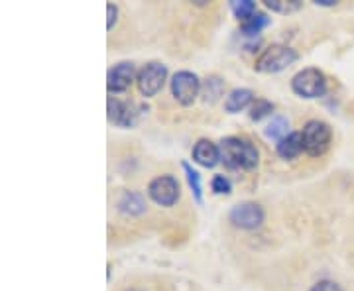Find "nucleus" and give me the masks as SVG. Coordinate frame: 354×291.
Masks as SVG:
<instances>
[{"label":"nucleus","mask_w":354,"mask_h":291,"mask_svg":"<svg viewBox=\"0 0 354 291\" xmlns=\"http://www.w3.org/2000/svg\"><path fill=\"white\" fill-rule=\"evenodd\" d=\"M193 160L203 167H215L221 160V150L211 140H199L193 148Z\"/></svg>","instance_id":"obj_11"},{"label":"nucleus","mask_w":354,"mask_h":291,"mask_svg":"<svg viewBox=\"0 0 354 291\" xmlns=\"http://www.w3.org/2000/svg\"><path fill=\"white\" fill-rule=\"evenodd\" d=\"M165 77H167V69L164 64H148L140 69L138 73V89L144 97H153L158 95L165 83Z\"/></svg>","instance_id":"obj_5"},{"label":"nucleus","mask_w":354,"mask_h":291,"mask_svg":"<svg viewBox=\"0 0 354 291\" xmlns=\"http://www.w3.org/2000/svg\"><path fill=\"white\" fill-rule=\"evenodd\" d=\"M274 113V104L270 101H266V99H256L252 102V106H250V118L252 120H262L266 116H270V114Z\"/></svg>","instance_id":"obj_18"},{"label":"nucleus","mask_w":354,"mask_h":291,"mask_svg":"<svg viewBox=\"0 0 354 291\" xmlns=\"http://www.w3.org/2000/svg\"><path fill=\"white\" fill-rule=\"evenodd\" d=\"M106 12H109V24H106V28L111 30L114 26V22H116V14H118V10H116V6L109 4V6H106Z\"/></svg>","instance_id":"obj_24"},{"label":"nucleus","mask_w":354,"mask_h":291,"mask_svg":"<svg viewBox=\"0 0 354 291\" xmlns=\"http://www.w3.org/2000/svg\"><path fill=\"white\" fill-rule=\"evenodd\" d=\"M183 169H185V173H187V181H189L191 189H193V193H195V199L201 203L203 189H201V178H199V173H197L189 164H183Z\"/></svg>","instance_id":"obj_20"},{"label":"nucleus","mask_w":354,"mask_h":291,"mask_svg":"<svg viewBox=\"0 0 354 291\" xmlns=\"http://www.w3.org/2000/svg\"><path fill=\"white\" fill-rule=\"evenodd\" d=\"M109 120L114 122L116 126H132L136 122V111L134 104L130 102H122L118 99H109Z\"/></svg>","instance_id":"obj_10"},{"label":"nucleus","mask_w":354,"mask_h":291,"mask_svg":"<svg viewBox=\"0 0 354 291\" xmlns=\"http://www.w3.org/2000/svg\"><path fill=\"white\" fill-rule=\"evenodd\" d=\"M301 138H304L305 152L309 156H321V153L327 152V148H329L333 130L323 120H309L304 126Z\"/></svg>","instance_id":"obj_3"},{"label":"nucleus","mask_w":354,"mask_h":291,"mask_svg":"<svg viewBox=\"0 0 354 291\" xmlns=\"http://www.w3.org/2000/svg\"><path fill=\"white\" fill-rule=\"evenodd\" d=\"M268 24H270L268 16H266V14L256 12L254 16H250L248 20L241 22V30L244 32V36H258Z\"/></svg>","instance_id":"obj_14"},{"label":"nucleus","mask_w":354,"mask_h":291,"mask_svg":"<svg viewBox=\"0 0 354 291\" xmlns=\"http://www.w3.org/2000/svg\"><path fill=\"white\" fill-rule=\"evenodd\" d=\"M266 6L272 8L274 12H281V14H290L299 10L301 2L297 0H291V2H286V0H266Z\"/></svg>","instance_id":"obj_19"},{"label":"nucleus","mask_w":354,"mask_h":291,"mask_svg":"<svg viewBox=\"0 0 354 291\" xmlns=\"http://www.w3.org/2000/svg\"><path fill=\"white\" fill-rule=\"evenodd\" d=\"M288 128H290V122H288V118H283V116H276V118H272V122H270V126L266 128V136L268 138H274V140H283L288 136Z\"/></svg>","instance_id":"obj_16"},{"label":"nucleus","mask_w":354,"mask_h":291,"mask_svg":"<svg viewBox=\"0 0 354 291\" xmlns=\"http://www.w3.org/2000/svg\"><path fill=\"white\" fill-rule=\"evenodd\" d=\"M213 191L216 195H227V193H230V181L225 176H216L213 179Z\"/></svg>","instance_id":"obj_22"},{"label":"nucleus","mask_w":354,"mask_h":291,"mask_svg":"<svg viewBox=\"0 0 354 291\" xmlns=\"http://www.w3.org/2000/svg\"><path fill=\"white\" fill-rule=\"evenodd\" d=\"M128 291H142V290H128Z\"/></svg>","instance_id":"obj_25"},{"label":"nucleus","mask_w":354,"mask_h":291,"mask_svg":"<svg viewBox=\"0 0 354 291\" xmlns=\"http://www.w3.org/2000/svg\"><path fill=\"white\" fill-rule=\"evenodd\" d=\"M221 93H223V81L216 79V77L207 79V85H205V99L209 101V97H211V101H216V99L221 97Z\"/></svg>","instance_id":"obj_21"},{"label":"nucleus","mask_w":354,"mask_h":291,"mask_svg":"<svg viewBox=\"0 0 354 291\" xmlns=\"http://www.w3.org/2000/svg\"><path fill=\"white\" fill-rule=\"evenodd\" d=\"M254 102V93L250 89H234L225 101V109L228 113H241Z\"/></svg>","instance_id":"obj_13"},{"label":"nucleus","mask_w":354,"mask_h":291,"mask_svg":"<svg viewBox=\"0 0 354 291\" xmlns=\"http://www.w3.org/2000/svg\"><path fill=\"white\" fill-rule=\"evenodd\" d=\"M278 156L283 160H293L297 158L299 153L304 152V138H301V132H291L283 140L278 142Z\"/></svg>","instance_id":"obj_12"},{"label":"nucleus","mask_w":354,"mask_h":291,"mask_svg":"<svg viewBox=\"0 0 354 291\" xmlns=\"http://www.w3.org/2000/svg\"><path fill=\"white\" fill-rule=\"evenodd\" d=\"M291 89L304 99H319L327 91V77L315 67H309L291 79Z\"/></svg>","instance_id":"obj_2"},{"label":"nucleus","mask_w":354,"mask_h":291,"mask_svg":"<svg viewBox=\"0 0 354 291\" xmlns=\"http://www.w3.org/2000/svg\"><path fill=\"white\" fill-rule=\"evenodd\" d=\"M134 79H138L136 75V67L132 64H118L114 65L113 69L109 71V81H106V85H109V91L111 93H122V91H127L130 85H132V81Z\"/></svg>","instance_id":"obj_9"},{"label":"nucleus","mask_w":354,"mask_h":291,"mask_svg":"<svg viewBox=\"0 0 354 291\" xmlns=\"http://www.w3.org/2000/svg\"><path fill=\"white\" fill-rule=\"evenodd\" d=\"M309 291H344L337 283V281H330V279H323V281H319V283H315L313 288Z\"/></svg>","instance_id":"obj_23"},{"label":"nucleus","mask_w":354,"mask_h":291,"mask_svg":"<svg viewBox=\"0 0 354 291\" xmlns=\"http://www.w3.org/2000/svg\"><path fill=\"white\" fill-rule=\"evenodd\" d=\"M230 6H232V12H234V16H236L241 22L248 20L250 16L256 14V4H254L252 0H234Z\"/></svg>","instance_id":"obj_17"},{"label":"nucleus","mask_w":354,"mask_h":291,"mask_svg":"<svg viewBox=\"0 0 354 291\" xmlns=\"http://www.w3.org/2000/svg\"><path fill=\"white\" fill-rule=\"evenodd\" d=\"M199 91H201V83H199L197 75L191 71H179L171 79V95L176 97L177 102H181L185 106L197 99Z\"/></svg>","instance_id":"obj_6"},{"label":"nucleus","mask_w":354,"mask_h":291,"mask_svg":"<svg viewBox=\"0 0 354 291\" xmlns=\"http://www.w3.org/2000/svg\"><path fill=\"white\" fill-rule=\"evenodd\" d=\"M221 160L230 169H254L258 165V150L248 140L225 138L218 146Z\"/></svg>","instance_id":"obj_1"},{"label":"nucleus","mask_w":354,"mask_h":291,"mask_svg":"<svg viewBox=\"0 0 354 291\" xmlns=\"http://www.w3.org/2000/svg\"><path fill=\"white\" fill-rule=\"evenodd\" d=\"M230 223L234 227L246 228V230H252V228H258L262 223H264V211L260 205L256 203H242V205H236L232 211H230Z\"/></svg>","instance_id":"obj_8"},{"label":"nucleus","mask_w":354,"mask_h":291,"mask_svg":"<svg viewBox=\"0 0 354 291\" xmlns=\"http://www.w3.org/2000/svg\"><path fill=\"white\" fill-rule=\"evenodd\" d=\"M297 59V53L288 46H270L264 53L256 59V71L260 73H278L290 67Z\"/></svg>","instance_id":"obj_4"},{"label":"nucleus","mask_w":354,"mask_h":291,"mask_svg":"<svg viewBox=\"0 0 354 291\" xmlns=\"http://www.w3.org/2000/svg\"><path fill=\"white\" fill-rule=\"evenodd\" d=\"M148 193L153 203H158L162 207H171L179 199V183L171 176H160L150 183Z\"/></svg>","instance_id":"obj_7"},{"label":"nucleus","mask_w":354,"mask_h":291,"mask_svg":"<svg viewBox=\"0 0 354 291\" xmlns=\"http://www.w3.org/2000/svg\"><path fill=\"white\" fill-rule=\"evenodd\" d=\"M144 209H146V205L138 193H127L120 201V211L127 215H140V213H144Z\"/></svg>","instance_id":"obj_15"}]
</instances>
